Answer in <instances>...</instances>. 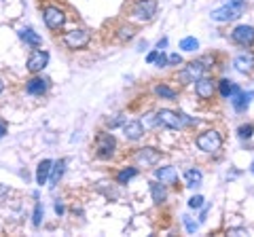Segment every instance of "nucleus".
Masks as SVG:
<instances>
[{"mask_svg": "<svg viewBox=\"0 0 254 237\" xmlns=\"http://www.w3.org/2000/svg\"><path fill=\"white\" fill-rule=\"evenodd\" d=\"M150 195H153V201H155V203H163L165 199H168L165 186L159 184V182H150Z\"/></svg>", "mask_w": 254, "mask_h": 237, "instance_id": "obj_21", "label": "nucleus"}, {"mask_svg": "<svg viewBox=\"0 0 254 237\" xmlns=\"http://www.w3.org/2000/svg\"><path fill=\"white\" fill-rule=\"evenodd\" d=\"M41 220H43V205L36 203V208H34V218H32V223H34V227H38V225H41Z\"/></svg>", "mask_w": 254, "mask_h": 237, "instance_id": "obj_27", "label": "nucleus"}, {"mask_svg": "<svg viewBox=\"0 0 254 237\" xmlns=\"http://www.w3.org/2000/svg\"><path fill=\"white\" fill-rule=\"evenodd\" d=\"M254 131V125H242L240 127V138H250Z\"/></svg>", "mask_w": 254, "mask_h": 237, "instance_id": "obj_29", "label": "nucleus"}, {"mask_svg": "<svg viewBox=\"0 0 254 237\" xmlns=\"http://www.w3.org/2000/svg\"><path fill=\"white\" fill-rule=\"evenodd\" d=\"M6 193H9V188H6V186H2V184H0V199H2V197H4Z\"/></svg>", "mask_w": 254, "mask_h": 237, "instance_id": "obj_35", "label": "nucleus"}, {"mask_svg": "<svg viewBox=\"0 0 254 237\" xmlns=\"http://www.w3.org/2000/svg\"><path fill=\"white\" fill-rule=\"evenodd\" d=\"M185 225H187V231H189V233H195L197 225H195V223H193V220H190L189 216H185Z\"/></svg>", "mask_w": 254, "mask_h": 237, "instance_id": "obj_31", "label": "nucleus"}, {"mask_svg": "<svg viewBox=\"0 0 254 237\" xmlns=\"http://www.w3.org/2000/svg\"><path fill=\"white\" fill-rule=\"evenodd\" d=\"M203 61H190V64L185 68V72H182V78H187V81H197V78H201L203 74Z\"/></svg>", "mask_w": 254, "mask_h": 237, "instance_id": "obj_16", "label": "nucleus"}, {"mask_svg": "<svg viewBox=\"0 0 254 237\" xmlns=\"http://www.w3.org/2000/svg\"><path fill=\"white\" fill-rule=\"evenodd\" d=\"M189 205H190V208H201V205H203V197H201V195L190 197V199H189Z\"/></svg>", "mask_w": 254, "mask_h": 237, "instance_id": "obj_30", "label": "nucleus"}, {"mask_svg": "<svg viewBox=\"0 0 254 237\" xmlns=\"http://www.w3.org/2000/svg\"><path fill=\"white\" fill-rule=\"evenodd\" d=\"M49 81L47 78H41V76H36V78H32V81H28V85H26V91L30 93V96H43V93L47 91V85Z\"/></svg>", "mask_w": 254, "mask_h": 237, "instance_id": "obj_15", "label": "nucleus"}, {"mask_svg": "<svg viewBox=\"0 0 254 237\" xmlns=\"http://www.w3.org/2000/svg\"><path fill=\"white\" fill-rule=\"evenodd\" d=\"M155 61H157V66H159V68H161V66H165V64H168V58H165V55H163V53H159Z\"/></svg>", "mask_w": 254, "mask_h": 237, "instance_id": "obj_33", "label": "nucleus"}, {"mask_svg": "<svg viewBox=\"0 0 254 237\" xmlns=\"http://www.w3.org/2000/svg\"><path fill=\"white\" fill-rule=\"evenodd\" d=\"M123 133H125L127 140H140L144 136V127H142L140 121H127L123 125Z\"/></svg>", "mask_w": 254, "mask_h": 237, "instance_id": "obj_14", "label": "nucleus"}, {"mask_svg": "<svg viewBox=\"0 0 254 237\" xmlns=\"http://www.w3.org/2000/svg\"><path fill=\"white\" fill-rule=\"evenodd\" d=\"M2 89H4V83H2V78H0V93H2Z\"/></svg>", "mask_w": 254, "mask_h": 237, "instance_id": "obj_38", "label": "nucleus"}, {"mask_svg": "<svg viewBox=\"0 0 254 237\" xmlns=\"http://www.w3.org/2000/svg\"><path fill=\"white\" fill-rule=\"evenodd\" d=\"M119 38H121V41H129V38H133V28H121L119 30Z\"/></svg>", "mask_w": 254, "mask_h": 237, "instance_id": "obj_28", "label": "nucleus"}, {"mask_svg": "<svg viewBox=\"0 0 254 237\" xmlns=\"http://www.w3.org/2000/svg\"><path fill=\"white\" fill-rule=\"evenodd\" d=\"M233 41L242 47H250L254 43V28L252 26H237L233 30Z\"/></svg>", "mask_w": 254, "mask_h": 237, "instance_id": "obj_9", "label": "nucleus"}, {"mask_svg": "<svg viewBox=\"0 0 254 237\" xmlns=\"http://www.w3.org/2000/svg\"><path fill=\"white\" fill-rule=\"evenodd\" d=\"M138 174L136 168H129V170H123V172H119V176H117V182L119 184H125V182H129V180L133 178Z\"/></svg>", "mask_w": 254, "mask_h": 237, "instance_id": "obj_25", "label": "nucleus"}, {"mask_svg": "<svg viewBox=\"0 0 254 237\" xmlns=\"http://www.w3.org/2000/svg\"><path fill=\"white\" fill-rule=\"evenodd\" d=\"M157 55H159V51H153V53H148V58H146V61H148V64H153V61L157 59Z\"/></svg>", "mask_w": 254, "mask_h": 237, "instance_id": "obj_34", "label": "nucleus"}, {"mask_svg": "<svg viewBox=\"0 0 254 237\" xmlns=\"http://www.w3.org/2000/svg\"><path fill=\"white\" fill-rule=\"evenodd\" d=\"M45 23H47V28H51V30H60L64 23H66V15H64V11L58 9V6H47Z\"/></svg>", "mask_w": 254, "mask_h": 237, "instance_id": "obj_7", "label": "nucleus"}, {"mask_svg": "<svg viewBox=\"0 0 254 237\" xmlns=\"http://www.w3.org/2000/svg\"><path fill=\"white\" fill-rule=\"evenodd\" d=\"M64 43H66L70 49H83V47L89 45V32H87V30H72V32H66Z\"/></svg>", "mask_w": 254, "mask_h": 237, "instance_id": "obj_6", "label": "nucleus"}, {"mask_svg": "<svg viewBox=\"0 0 254 237\" xmlns=\"http://www.w3.org/2000/svg\"><path fill=\"white\" fill-rule=\"evenodd\" d=\"M64 168H66V161L64 159H60V161H55L53 165H51V186H55L60 182V178H62V174H64Z\"/></svg>", "mask_w": 254, "mask_h": 237, "instance_id": "obj_22", "label": "nucleus"}, {"mask_svg": "<svg viewBox=\"0 0 254 237\" xmlns=\"http://www.w3.org/2000/svg\"><path fill=\"white\" fill-rule=\"evenodd\" d=\"M115 146H117V142L113 138V133H98V138H95V151H98L100 159L113 157Z\"/></svg>", "mask_w": 254, "mask_h": 237, "instance_id": "obj_5", "label": "nucleus"}, {"mask_svg": "<svg viewBox=\"0 0 254 237\" xmlns=\"http://www.w3.org/2000/svg\"><path fill=\"white\" fill-rule=\"evenodd\" d=\"M197 146L201 148L203 153H216L218 148L222 146V138H220V133L218 131H203L199 138H197Z\"/></svg>", "mask_w": 254, "mask_h": 237, "instance_id": "obj_4", "label": "nucleus"}, {"mask_svg": "<svg viewBox=\"0 0 254 237\" xmlns=\"http://www.w3.org/2000/svg\"><path fill=\"white\" fill-rule=\"evenodd\" d=\"M155 123L161 125V127H168V129H180L185 125H190L193 118H189L187 115H178V113H172V110H159L157 117H155Z\"/></svg>", "mask_w": 254, "mask_h": 237, "instance_id": "obj_2", "label": "nucleus"}, {"mask_svg": "<svg viewBox=\"0 0 254 237\" xmlns=\"http://www.w3.org/2000/svg\"><path fill=\"white\" fill-rule=\"evenodd\" d=\"M168 61H170V64H174V66H176V64H180V61H182V58H180L178 53H172L170 58H168Z\"/></svg>", "mask_w": 254, "mask_h": 237, "instance_id": "obj_32", "label": "nucleus"}, {"mask_svg": "<svg viewBox=\"0 0 254 237\" xmlns=\"http://www.w3.org/2000/svg\"><path fill=\"white\" fill-rule=\"evenodd\" d=\"M244 9H246L244 0H229L225 6H218V9L212 11V19L220 21V23L222 21H233V19H237L244 13Z\"/></svg>", "mask_w": 254, "mask_h": 237, "instance_id": "obj_1", "label": "nucleus"}, {"mask_svg": "<svg viewBox=\"0 0 254 237\" xmlns=\"http://www.w3.org/2000/svg\"><path fill=\"white\" fill-rule=\"evenodd\" d=\"M155 176H157V180H161V184H176L178 182V172L174 170L172 165L155 170Z\"/></svg>", "mask_w": 254, "mask_h": 237, "instance_id": "obj_13", "label": "nucleus"}, {"mask_svg": "<svg viewBox=\"0 0 254 237\" xmlns=\"http://www.w3.org/2000/svg\"><path fill=\"white\" fill-rule=\"evenodd\" d=\"M51 161L49 159H45V161H41L38 163V170H36V182L38 184H47V180H49V174H51Z\"/></svg>", "mask_w": 254, "mask_h": 237, "instance_id": "obj_18", "label": "nucleus"}, {"mask_svg": "<svg viewBox=\"0 0 254 237\" xmlns=\"http://www.w3.org/2000/svg\"><path fill=\"white\" fill-rule=\"evenodd\" d=\"M159 159H161V153L155 151V148H150V146L140 148V151L136 153V161H138L140 165H144V168H150V165H157V161H159Z\"/></svg>", "mask_w": 254, "mask_h": 237, "instance_id": "obj_10", "label": "nucleus"}, {"mask_svg": "<svg viewBox=\"0 0 254 237\" xmlns=\"http://www.w3.org/2000/svg\"><path fill=\"white\" fill-rule=\"evenodd\" d=\"M4 133H6V127H4V125H2V123H0V138H2V136H4Z\"/></svg>", "mask_w": 254, "mask_h": 237, "instance_id": "obj_36", "label": "nucleus"}, {"mask_svg": "<svg viewBox=\"0 0 254 237\" xmlns=\"http://www.w3.org/2000/svg\"><path fill=\"white\" fill-rule=\"evenodd\" d=\"M49 64V53L43 51V49H36L30 53L28 58V70L30 72H41V70Z\"/></svg>", "mask_w": 254, "mask_h": 237, "instance_id": "obj_8", "label": "nucleus"}, {"mask_svg": "<svg viewBox=\"0 0 254 237\" xmlns=\"http://www.w3.org/2000/svg\"><path fill=\"white\" fill-rule=\"evenodd\" d=\"M155 93L157 96H161V98H165V100H176V91H174L172 87H168V85H157Z\"/></svg>", "mask_w": 254, "mask_h": 237, "instance_id": "obj_24", "label": "nucleus"}, {"mask_svg": "<svg viewBox=\"0 0 254 237\" xmlns=\"http://www.w3.org/2000/svg\"><path fill=\"white\" fill-rule=\"evenodd\" d=\"M195 93L199 100H210L214 96V81L212 78H197L195 81Z\"/></svg>", "mask_w": 254, "mask_h": 237, "instance_id": "obj_12", "label": "nucleus"}, {"mask_svg": "<svg viewBox=\"0 0 254 237\" xmlns=\"http://www.w3.org/2000/svg\"><path fill=\"white\" fill-rule=\"evenodd\" d=\"M157 13V2L155 0H138L131 9V17L138 21H150L153 15Z\"/></svg>", "mask_w": 254, "mask_h": 237, "instance_id": "obj_3", "label": "nucleus"}, {"mask_svg": "<svg viewBox=\"0 0 254 237\" xmlns=\"http://www.w3.org/2000/svg\"><path fill=\"white\" fill-rule=\"evenodd\" d=\"M55 212H58V214H64V208H62V205L58 203V205H55Z\"/></svg>", "mask_w": 254, "mask_h": 237, "instance_id": "obj_37", "label": "nucleus"}, {"mask_svg": "<svg viewBox=\"0 0 254 237\" xmlns=\"http://www.w3.org/2000/svg\"><path fill=\"white\" fill-rule=\"evenodd\" d=\"M19 36H21V41H26L30 47H41L43 45V38L38 36L34 30H30V28H26V30H21L19 32Z\"/></svg>", "mask_w": 254, "mask_h": 237, "instance_id": "obj_20", "label": "nucleus"}, {"mask_svg": "<svg viewBox=\"0 0 254 237\" xmlns=\"http://www.w3.org/2000/svg\"><path fill=\"white\" fill-rule=\"evenodd\" d=\"M197 47H199V43H197V38H193V36H187V38H182L180 41V49L182 51H195Z\"/></svg>", "mask_w": 254, "mask_h": 237, "instance_id": "obj_26", "label": "nucleus"}, {"mask_svg": "<svg viewBox=\"0 0 254 237\" xmlns=\"http://www.w3.org/2000/svg\"><path fill=\"white\" fill-rule=\"evenodd\" d=\"M252 96H254V91L244 93V91L240 89V91H237L235 96L231 98V100H233V106H235V110H237V113H244V110L250 106V100H252Z\"/></svg>", "mask_w": 254, "mask_h": 237, "instance_id": "obj_17", "label": "nucleus"}, {"mask_svg": "<svg viewBox=\"0 0 254 237\" xmlns=\"http://www.w3.org/2000/svg\"><path fill=\"white\" fill-rule=\"evenodd\" d=\"M233 66H235L237 72H242V74H250L252 70H254V55H252L250 51H244V53H240V55H237V58H235Z\"/></svg>", "mask_w": 254, "mask_h": 237, "instance_id": "obj_11", "label": "nucleus"}, {"mask_svg": "<svg viewBox=\"0 0 254 237\" xmlns=\"http://www.w3.org/2000/svg\"><path fill=\"white\" fill-rule=\"evenodd\" d=\"M185 180H187V186H199L201 184V172L199 170H189L185 174Z\"/></svg>", "mask_w": 254, "mask_h": 237, "instance_id": "obj_23", "label": "nucleus"}, {"mask_svg": "<svg viewBox=\"0 0 254 237\" xmlns=\"http://www.w3.org/2000/svg\"><path fill=\"white\" fill-rule=\"evenodd\" d=\"M218 87H220V96L222 98H229V100H231L235 93L240 91V87H237L235 83H231V81H227V78H222V81L218 83Z\"/></svg>", "mask_w": 254, "mask_h": 237, "instance_id": "obj_19", "label": "nucleus"}]
</instances>
